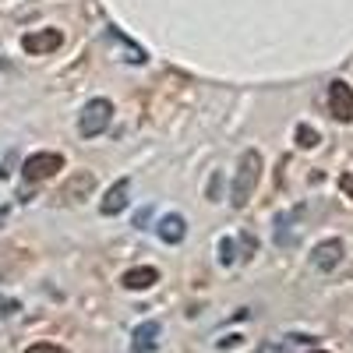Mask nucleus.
Masks as SVG:
<instances>
[{
	"label": "nucleus",
	"mask_w": 353,
	"mask_h": 353,
	"mask_svg": "<svg viewBox=\"0 0 353 353\" xmlns=\"http://www.w3.org/2000/svg\"><path fill=\"white\" fill-rule=\"evenodd\" d=\"M261 181V152L258 149H244L237 159V173H233V188H230V205L233 209H244L254 198V188Z\"/></svg>",
	"instance_id": "obj_1"
},
{
	"label": "nucleus",
	"mask_w": 353,
	"mask_h": 353,
	"mask_svg": "<svg viewBox=\"0 0 353 353\" xmlns=\"http://www.w3.org/2000/svg\"><path fill=\"white\" fill-rule=\"evenodd\" d=\"M113 121V103L110 99H88L78 117V134L81 138H99Z\"/></svg>",
	"instance_id": "obj_2"
},
{
	"label": "nucleus",
	"mask_w": 353,
	"mask_h": 353,
	"mask_svg": "<svg viewBox=\"0 0 353 353\" xmlns=\"http://www.w3.org/2000/svg\"><path fill=\"white\" fill-rule=\"evenodd\" d=\"M61 170H64V156H61V152H36V156H28V159L21 163V173H25L28 184L50 181V176H57Z\"/></svg>",
	"instance_id": "obj_3"
},
{
	"label": "nucleus",
	"mask_w": 353,
	"mask_h": 353,
	"mask_svg": "<svg viewBox=\"0 0 353 353\" xmlns=\"http://www.w3.org/2000/svg\"><path fill=\"white\" fill-rule=\"evenodd\" d=\"M61 43H64L61 28H36V32H25V36H21V50L32 53V57H43V53L61 50Z\"/></svg>",
	"instance_id": "obj_4"
},
{
	"label": "nucleus",
	"mask_w": 353,
	"mask_h": 353,
	"mask_svg": "<svg viewBox=\"0 0 353 353\" xmlns=\"http://www.w3.org/2000/svg\"><path fill=\"white\" fill-rule=\"evenodd\" d=\"M329 113L336 117L339 124L353 121V88L346 81H332L329 85Z\"/></svg>",
	"instance_id": "obj_5"
},
{
	"label": "nucleus",
	"mask_w": 353,
	"mask_h": 353,
	"mask_svg": "<svg viewBox=\"0 0 353 353\" xmlns=\"http://www.w3.org/2000/svg\"><path fill=\"white\" fill-rule=\"evenodd\" d=\"M339 261H343V241H339V237L318 241V244L311 248V265H314L318 272H332Z\"/></svg>",
	"instance_id": "obj_6"
},
{
	"label": "nucleus",
	"mask_w": 353,
	"mask_h": 353,
	"mask_svg": "<svg viewBox=\"0 0 353 353\" xmlns=\"http://www.w3.org/2000/svg\"><path fill=\"white\" fill-rule=\"evenodd\" d=\"M128 194H131V181H128V176H121V181L106 191V198L99 201V212L103 216H121L128 209V201H131Z\"/></svg>",
	"instance_id": "obj_7"
},
{
	"label": "nucleus",
	"mask_w": 353,
	"mask_h": 353,
	"mask_svg": "<svg viewBox=\"0 0 353 353\" xmlns=\"http://www.w3.org/2000/svg\"><path fill=\"white\" fill-rule=\"evenodd\" d=\"M156 233H159V241H166V244H181L188 237V219L181 212H170V216L159 219Z\"/></svg>",
	"instance_id": "obj_8"
},
{
	"label": "nucleus",
	"mask_w": 353,
	"mask_h": 353,
	"mask_svg": "<svg viewBox=\"0 0 353 353\" xmlns=\"http://www.w3.org/2000/svg\"><path fill=\"white\" fill-rule=\"evenodd\" d=\"M159 332H163L159 321H141V325L134 329V343H131V350H134V353H152V350L159 346Z\"/></svg>",
	"instance_id": "obj_9"
},
{
	"label": "nucleus",
	"mask_w": 353,
	"mask_h": 353,
	"mask_svg": "<svg viewBox=\"0 0 353 353\" xmlns=\"http://www.w3.org/2000/svg\"><path fill=\"white\" fill-rule=\"evenodd\" d=\"M128 290H152L159 283V269H152V265H141V269H128L124 279H121Z\"/></svg>",
	"instance_id": "obj_10"
},
{
	"label": "nucleus",
	"mask_w": 353,
	"mask_h": 353,
	"mask_svg": "<svg viewBox=\"0 0 353 353\" xmlns=\"http://www.w3.org/2000/svg\"><path fill=\"white\" fill-rule=\"evenodd\" d=\"M96 191V176L92 173H78L74 181L64 188V198H78V194H92Z\"/></svg>",
	"instance_id": "obj_11"
},
{
	"label": "nucleus",
	"mask_w": 353,
	"mask_h": 353,
	"mask_svg": "<svg viewBox=\"0 0 353 353\" xmlns=\"http://www.w3.org/2000/svg\"><path fill=\"white\" fill-rule=\"evenodd\" d=\"M321 138H318V131L314 128H307V124H297V149H314Z\"/></svg>",
	"instance_id": "obj_12"
},
{
	"label": "nucleus",
	"mask_w": 353,
	"mask_h": 353,
	"mask_svg": "<svg viewBox=\"0 0 353 353\" xmlns=\"http://www.w3.org/2000/svg\"><path fill=\"white\" fill-rule=\"evenodd\" d=\"M219 261H223V265H233V261H237V248H233L230 237L219 241Z\"/></svg>",
	"instance_id": "obj_13"
},
{
	"label": "nucleus",
	"mask_w": 353,
	"mask_h": 353,
	"mask_svg": "<svg viewBox=\"0 0 353 353\" xmlns=\"http://www.w3.org/2000/svg\"><path fill=\"white\" fill-rule=\"evenodd\" d=\"M25 353H68L64 346H57V343H32Z\"/></svg>",
	"instance_id": "obj_14"
},
{
	"label": "nucleus",
	"mask_w": 353,
	"mask_h": 353,
	"mask_svg": "<svg viewBox=\"0 0 353 353\" xmlns=\"http://www.w3.org/2000/svg\"><path fill=\"white\" fill-rule=\"evenodd\" d=\"M339 188H343V194H346V198H350V201H353V170H350V173H343V176H339Z\"/></svg>",
	"instance_id": "obj_15"
},
{
	"label": "nucleus",
	"mask_w": 353,
	"mask_h": 353,
	"mask_svg": "<svg viewBox=\"0 0 353 353\" xmlns=\"http://www.w3.org/2000/svg\"><path fill=\"white\" fill-rule=\"evenodd\" d=\"M258 353H290V350H286L283 343H261V346H258Z\"/></svg>",
	"instance_id": "obj_16"
},
{
	"label": "nucleus",
	"mask_w": 353,
	"mask_h": 353,
	"mask_svg": "<svg viewBox=\"0 0 353 353\" xmlns=\"http://www.w3.org/2000/svg\"><path fill=\"white\" fill-rule=\"evenodd\" d=\"M18 311V301H11V297H0V314H14Z\"/></svg>",
	"instance_id": "obj_17"
},
{
	"label": "nucleus",
	"mask_w": 353,
	"mask_h": 353,
	"mask_svg": "<svg viewBox=\"0 0 353 353\" xmlns=\"http://www.w3.org/2000/svg\"><path fill=\"white\" fill-rule=\"evenodd\" d=\"M241 244H244V254H254V248H258V241L251 237V233H241Z\"/></svg>",
	"instance_id": "obj_18"
},
{
	"label": "nucleus",
	"mask_w": 353,
	"mask_h": 353,
	"mask_svg": "<svg viewBox=\"0 0 353 353\" xmlns=\"http://www.w3.org/2000/svg\"><path fill=\"white\" fill-rule=\"evenodd\" d=\"M209 194H212V201H219V176H212V191Z\"/></svg>",
	"instance_id": "obj_19"
},
{
	"label": "nucleus",
	"mask_w": 353,
	"mask_h": 353,
	"mask_svg": "<svg viewBox=\"0 0 353 353\" xmlns=\"http://www.w3.org/2000/svg\"><path fill=\"white\" fill-rule=\"evenodd\" d=\"M311 353H329V350H311Z\"/></svg>",
	"instance_id": "obj_20"
}]
</instances>
